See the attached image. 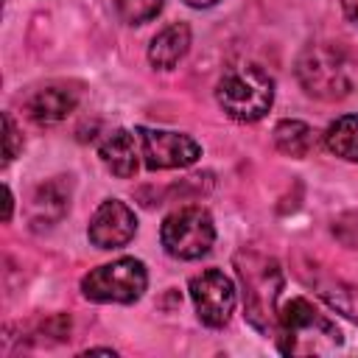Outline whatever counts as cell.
Masks as SVG:
<instances>
[{
    "label": "cell",
    "instance_id": "8fae6325",
    "mask_svg": "<svg viewBox=\"0 0 358 358\" xmlns=\"http://www.w3.org/2000/svg\"><path fill=\"white\" fill-rule=\"evenodd\" d=\"M190 50V28L185 22H173L168 28H162L151 45H148V62L157 70H173L185 53Z\"/></svg>",
    "mask_w": 358,
    "mask_h": 358
},
{
    "label": "cell",
    "instance_id": "30bf717a",
    "mask_svg": "<svg viewBox=\"0 0 358 358\" xmlns=\"http://www.w3.org/2000/svg\"><path fill=\"white\" fill-rule=\"evenodd\" d=\"M76 103H78L76 90L53 84V87H42V90H36V92L31 95V101H28V115H31L34 123L50 126V123L64 120V117L76 109Z\"/></svg>",
    "mask_w": 358,
    "mask_h": 358
},
{
    "label": "cell",
    "instance_id": "5b68a950",
    "mask_svg": "<svg viewBox=\"0 0 358 358\" xmlns=\"http://www.w3.org/2000/svg\"><path fill=\"white\" fill-rule=\"evenodd\" d=\"M137 134L143 145V162L151 171L187 168L201 157V145L190 134L165 129H137Z\"/></svg>",
    "mask_w": 358,
    "mask_h": 358
},
{
    "label": "cell",
    "instance_id": "9a60e30c",
    "mask_svg": "<svg viewBox=\"0 0 358 358\" xmlns=\"http://www.w3.org/2000/svg\"><path fill=\"white\" fill-rule=\"evenodd\" d=\"M20 148H22V137H20V131H17L14 120H11V115L6 112V115H3V162L8 165V162L17 157Z\"/></svg>",
    "mask_w": 358,
    "mask_h": 358
},
{
    "label": "cell",
    "instance_id": "52a82bcc",
    "mask_svg": "<svg viewBox=\"0 0 358 358\" xmlns=\"http://www.w3.org/2000/svg\"><path fill=\"white\" fill-rule=\"evenodd\" d=\"M134 232H137L134 210L117 199L101 201V207L90 218V229H87L92 246H98V249H120L134 238Z\"/></svg>",
    "mask_w": 358,
    "mask_h": 358
},
{
    "label": "cell",
    "instance_id": "e0dca14e",
    "mask_svg": "<svg viewBox=\"0 0 358 358\" xmlns=\"http://www.w3.org/2000/svg\"><path fill=\"white\" fill-rule=\"evenodd\" d=\"M11 207H14V196H11V190L6 187V213H3V221L11 218Z\"/></svg>",
    "mask_w": 358,
    "mask_h": 358
},
{
    "label": "cell",
    "instance_id": "7c38bea8",
    "mask_svg": "<svg viewBox=\"0 0 358 358\" xmlns=\"http://www.w3.org/2000/svg\"><path fill=\"white\" fill-rule=\"evenodd\" d=\"M324 145L330 154L347 162H358V115L336 117L324 131Z\"/></svg>",
    "mask_w": 358,
    "mask_h": 358
},
{
    "label": "cell",
    "instance_id": "ba28073f",
    "mask_svg": "<svg viewBox=\"0 0 358 358\" xmlns=\"http://www.w3.org/2000/svg\"><path fill=\"white\" fill-rule=\"evenodd\" d=\"M277 319H280V330H282V338H285L282 341V352H288L291 344H294V338H299V336H330L333 341H341L336 324L327 322V316L319 313L313 308V302H308L305 296L288 299L280 308Z\"/></svg>",
    "mask_w": 358,
    "mask_h": 358
},
{
    "label": "cell",
    "instance_id": "9c48e42d",
    "mask_svg": "<svg viewBox=\"0 0 358 358\" xmlns=\"http://www.w3.org/2000/svg\"><path fill=\"white\" fill-rule=\"evenodd\" d=\"M98 154H101L103 165H106L115 176H120V179L134 176L137 168H140V159H143V145H140L137 129H134V131H129V129L112 131V134L101 143V151H98Z\"/></svg>",
    "mask_w": 358,
    "mask_h": 358
},
{
    "label": "cell",
    "instance_id": "4fadbf2b",
    "mask_svg": "<svg viewBox=\"0 0 358 358\" xmlns=\"http://www.w3.org/2000/svg\"><path fill=\"white\" fill-rule=\"evenodd\" d=\"M274 143L288 157H305L310 151V129L302 120H282L274 126Z\"/></svg>",
    "mask_w": 358,
    "mask_h": 358
},
{
    "label": "cell",
    "instance_id": "7a4b0ae2",
    "mask_svg": "<svg viewBox=\"0 0 358 358\" xmlns=\"http://www.w3.org/2000/svg\"><path fill=\"white\" fill-rule=\"evenodd\" d=\"M148 285V271L137 257H120L92 268L81 280V291L92 302H137Z\"/></svg>",
    "mask_w": 358,
    "mask_h": 358
},
{
    "label": "cell",
    "instance_id": "5bb4252c",
    "mask_svg": "<svg viewBox=\"0 0 358 358\" xmlns=\"http://www.w3.org/2000/svg\"><path fill=\"white\" fill-rule=\"evenodd\" d=\"M162 6H165V0H115L120 20L129 25H143V22L154 20L162 11Z\"/></svg>",
    "mask_w": 358,
    "mask_h": 358
},
{
    "label": "cell",
    "instance_id": "6da1fadb",
    "mask_svg": "<svg viewBox=\"0 0 358 358\" xmlns=\"http://www.w3.org/2000/svg\"><path fill=\"white\" fill-rule=\"evenodd\" d=\"M215 98L221 109L243 123L260 120L274 103V81L257 64H241L224 73L215 87Z\"/></svg>",
    "mask_w": 358,
    "mask_h": 358
},
{
    "label": "cell",
    "instance_id": "8992f818",
    "mask_svg": "<svg viewBox=\"0 0 358 358\" xmlns=\"http://www.w3.org/2000/svg\"><path fill=\"white\" fill-rule=\"evenodd\" d=\"M190 299L207 327H224L235 310V285L224 271L207 268L190 280Z\"/></svg>",
    "mask_w": 358,
    "mask_h": 358
},
{
    "label": "cell",
    "instance_id": "2e32d148",
    "mask_svg": "<svg viewBox=\"0 0 358 358\" xmlns=\"http://www.w3.org/2000/svg\"><path fill=\"white\" fill-rule=\"evenodd\" d=\"M341 8L347 14V20L358 25V0H341Z\"/></svg>",
    "mask_w": 358,
    "mask_h": 358
},
{
    "label": "cell",
    "instance_id": "ac0fdd59",
    "mask_svg": "<svg viewBox=\"0 0 358 358\" xmlns=\"http://www.w3.org/2000/svg\"><path fill=\"white\" fill-rule=\"evenodd\" d=\"M187 6H193V8H207V6H215L218 0H185Z\"/></svg>",
    "mask_w": 358,
    "mask_h": 358
},
{
    "label": "cell",
    "instance_id": "277c9868",
    "mask_svg": "<svg viewBox=\"0 0 358 358\" xmlns=\"http://www.w3.org/2000/svg\"><path fill=\"white\" fill-rule=\"evenodd\" d=\"M296 73H299L302 87L316 98H327V101L344 98L352 87L350 73H347V62L333 48H322V45L308 48L299 59Z\"/></svg>",
    "mask_w": 358,
    "mask_h": 358
},
{
    "label": "cell",
    "instance_id": "3957f363",
    "mask_svg": "<svg viewBox=\"0 0 358 358\" xmlns=\"http://www.w3.org/2000/svg\"><path fill=\"white\" fill-rule=\"evenodd\" d=\"M159 241L171 257L199 260L213 249L215 227L204 207H182L162 221Z\"/></svg>",
    "mask_w": 358,
    "mask_h": 358
}]
</instances>
